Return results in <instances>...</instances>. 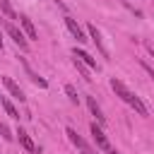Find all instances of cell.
Masks as SVG:
<instances>
[{
  "mask_svg": "<svg viewBox=\"0 0 154 154\" xmlns=\"http://www.w3.org/2000/svg\"><path fill=\"white\" fill-rule=\"evenodd\" d=\"M111 89H113V91H116V96H120L130 108H135V113H137V116H144V118L149 116V111H147V106L142 103V99H140L137 94H132V91H130V89H128L118 77H111Z\"/></svg>",
  "mask_w": 154,
  "mask_h": 154,
  "instance_id": "obj_1",
  "label": "cell"
},
{
  "mask_svg": "<svg viewBox=\"0 0 154 154\" xmlns=\"http://www.w3.org/2000/svg\"><path fill=\"white\" fill-rule=\"evenodd\" d=\"M89 130H91V137H94V142H96V147L101 149V152H106V154H118L113 147H111V142H108V137H106V132L101 130V125L94 120L91 125H89Z\"/></svg>",
  "mask_w": 154,
  "mask_h": 154,
  "instance_id": "obj_2",
  "label": "cell"
},
{
  "mask_svg": "<svg viewBox=\"0 0 154 154\" xmlns=\"http://www.w3.org/2000/svg\"><path fill=\"white\" fill-rule=\"evenodd\" d=\"M5 31L10 34V38L19 46V51H29V41H26V36H24V31L22 29H17V24L14 22H5Z\"/></svg>",
  "mask_w": 154,
  "mask_h": 154,
  "instance_id": "obj_3",
  "label": "cell"
},
{
  "mask_svg": "<svg viewBox=\"0 0 154 154\" xmlns=\"http://www.w3.org/2000/svg\"><path fill=\"white\" fill-rule=\"evenodd\" d=\"M65 135L70 137V142H72L82 154H94V149L87 144V140H84V137H79V135H77V130H75V128H65Z\"/></svg>",
  "mask_w": 154,
  "mask_h": 154,
  "instance_id": "obj_4",
  "label": "cell"
},
{
  "mask_svg": "<svg viewBox=\"0 0 154 154\" xmlns=\"http://www.w3.org/2000/svg\"><path fill=\"white\" fill-rule=\"evenodd\" d=\"M87 36H89V41H94L96 43V48H99V53L103 55V58H108V48L103 46V38H101V31L94 26V24H87Z\"/></svg>",
  "mask_w": 154,
  "mask_h": 154,
  "instance_id": "obj_5",
  "label": "cell"
},
{
  "mask_svg": "<svg viewBox=\"0 0 154 154\" xmlns=\"http://www.w3.org/2000/svg\"><path fill=\"white\" fill-rule=\"evenodd\" d=\"M65 26L70 29V34H72V36H75L79 43H87V41H89V38H87V34L82 31V26H79V24L72 19V17H65Z\"/></svg>",
  "mask_w": 154,
  "mask_h": 154,
  "instance_id": "obj_6",
  "label": "cell"
},
{
  "mask_svg": "<svg viewBox=\"0 0 154 154\" xmlns=\"http://www.w3.org/2000/svg\"><path fill=\"white\" fill-rule=\"evenodd\" d=\"M2 84H5V89L12 94V99H19V101H24L26 96H24V91L19 89V84L12 79V77H2Z\"/></svg>",
  "mask_w": 154,
  "mask_h": 154,
  "instance_id": "obj_7",
  "label": "cell"
},
{
  "mask_svg": "<svg viewBox=\"0 0 154 154\" xmlns=\"http://www.w3.org/2000/svg\"><path fill=\"white\" fill-rule=\"evenodd\" d=\"M19 24H22V29H24L26 38H31V41H36V38H38V34H36V26H34V22H31L26 14H19Z\"/></svg>",
  "mask_w": 154,
  "mask_h": 154,
  "instance_id": "obj_8",
  "label": "cell"
},
{
  "mask_svg": "<svg viewBox=\"0 0 154 154\" xmlns=\"http://www.w3.org/2000/svg\"><path fill=\"white\" fill-rule=\"evenodd\" d=\"M87 106H89L91 116L96 118V123H99V125H103V123H106V116H103V111H101V106L96 103V99H94V96H87Z\"/></svg>",
  "mask_w": 154,
  "mask_h": 154,
  "instance_id": "obj_9",
  "label": "cell"
},
{
  "mask_svg": "<svg viewBox=\"0 0 154 154\" xmlns=\"http://www.w3.org/2000/svg\"><path fill=\"white\" fill-rule=\"evenodd\" d=\"M22 65H24V70H26V75H29V79H31V82H34L36 87H41V89H46V87H48V82H46L43 77H38V75H36V72L31 70V65H29V63H26L24 58H22Z\"/></svg>",
  "mask_w": 154,
  "mask_h": 154,
  "instance_id": "obj_10",
  "label": "cell"
},
{
  "mask_svg": "<svg viewBox=\"0 0 154 154\" xmlns=\"http://www.w3.org/2000/svg\"><path fill=\"white\" fill-rule=\"evenodd\" d=\"M14 135L19 137V144H22L26 152H36V147H34V142H31V137H29V132H26V130L17 128V132H14Z\"/></svg>",
  "mask_w": 154,
  "mask_h": 154,
  "instance_id": "obj_11",
  "label": "cell"
},
{
  "mask_svg": "<svg viewBox=\"0 0 154 154\" xmlns=\"http://www.w3.org/2000/svg\"><path fill=\"white\" fill-rule=\"evenodd\" d=\"M72 55H75V58H79V60H82L87 67H99V65H96V60H94V58H91L87 51H82V48H75V51H72Z\"/></svg>",
  "mask_w": 154,
  "mask_h": 154,
  "instance_id": "obj_12",
  "label": "cell"
},
{
  "mask_svg": "<svg viewBox=\"0 0 154 154\" xmlns=\"http://www.w3.org/2000/svg\"><path fill=\"white\" fill-rule=\"evenodd\" d=\"M0 103H2V108H5V113H7L10 118H17V120H19V111L12 106V101H10L7 96H2V99H0Z\"/></svg>",
  "mask_w": 154,
  "mask_h": 154,
  "instance_id": "obj_13",
  "label": "cell"
},
{
  "mask_svg": "<svg viewBox=\"0 0 154 154\" xmlns=\"http://www.w3.org/2000/svg\"><path fill=\"white\" fill-rule=\"evenodd\" d=\"M72 65L77 67V72H79V75H82V77H84L87 82H91V77H89V67H87V65H84V63H82L79 58H72Z\"/></svg>",
  "mask_w": 154,
  "mask_h": 154,
  "instance_id": "obj_14",
  "label": "cell"
},
{
  "mask_svg": "<svg viewBox=\"0 0 154 154\" xmlns=\"http://www.w3.org/2000/svg\"><path fill=\"white\" fill-rule=\"evenodd\" d=\"M0 10H2V14L7 17V22H12V19H19V17L14 14V10H12V5H10L7 0H0Z\"/></svg>",
  "mask_w": 154,
  "mask_h": 154,
  "instance_id": "obj_15",
  "label": "cell"
},
{
  "mask_svg": "<svg viewBox=\"0 0 154 154\" xmlns=\"http://www.w3.org/2000/svg\"><path fill=\"white\" fill-rule=\"evenodd\" d=\"M65 94L70 96V101H72V103H79V96H77V91H75V87H72V84H65Z\"/></svg>",
  "mask_w": 154,
  "mask_h": 154,
  "instance_id": "obj_16",
  "label": "cell"
},
{
  "mask_svg": "<svg viewBox=\"0 0 154 154\" xmlns=\"http://www.w3.org/2000/svg\"><path fill=\"white\" fill-rule=\"evenodd\" d=\"M0 135H2V140H7V142L12 140V135H10V128H7L5 123H0Z\"/></svg>",
  "mask_w": 154,
  "mask_h": 154,
  "instance_id": "obj_17",
  "label": "cell"
},
{
  "mask_svg": "<svg viewBox=\"0 0 154 154\" xmlns=\"http://www.w3.org/2000/svg\"><path fill=\"white\" fill-rule=\"evenodd\" d=\"M140 65H142V70H144V72H147V75H149V77L154 79V70H152V67H149V65H147L144 60H140Z\"/></svg>",
  "mask_w": 154,
  "mask_h": 154,
  "instance_id": "obj_18",
  "label": "cell"
},
{
  "mask_svg": "<svg viewBox=\"0 0 154 154\" xmlns=\"http://www.w3.org/2000/svg\"><path fill=\"white\" fill-rule=\"evenodd\" d=\"M53 2H55V5H58V7H60V10H67V5H65V2H63V0H53Z\"/></svg>",
  "mask_w": 154,
  "mask_h": 154,
  "instance_id": "obj_19",
  "label": "cell"
},
{
  "mask_svg": "<svg viewBox=\"0 0 154 154\" xmlns=\"http://www.w3.org/2000/svg\"><path fill=\"white\" fill-rule=\"evenodd\" d=\"M120 5H125V7H130V2H128V0H120Z\"/></svg>",
  "mask_w": 154,
  "mask_h": 154,
  "instance_id": "obj_20",
  "label": "cell"
},
{
  "mask_svg": "<svg viewBox=\"0 0 154 154\" xmlns=\"http://www.w3.org/2000/svg\"><path fill=\"white\" fill-rule=\"evenodd\" d=\"M0 51H2V31H0Z\"/></svg>",
  "mask_w": 154,
  "mask_h": 154,
  "instance_id": "obj_21",
  "label": "cell"
},
{
  "mask_svg": "<svg viewBox=\"0 0 154 154\" xmlns=\"http://www.w3.org/2000/svg\"><path fill=\"white\" fill-rule=\"evenodd\" d=\"M36 154H41V152H36Z\"/></svg>",
  "mask_w": 154,
  "mask_h": 154,
  "instance_id": "obj_22",
  "label": "cell"
}]
</instances>
